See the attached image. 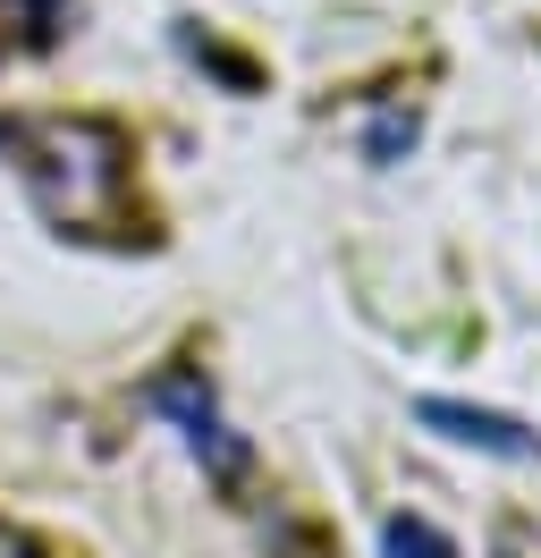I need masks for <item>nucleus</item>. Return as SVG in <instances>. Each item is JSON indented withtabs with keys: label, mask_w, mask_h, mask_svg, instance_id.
I'll list each match as a JSON object with an SVG mask.
<instances>
[{
	"label": "nucleus",
	"mask_w": 541,
	"mask_h": 558,
	"mask_svg": "<svg viewBox=\"0 0 541 558\" xmlns=\"http://www.w3.org/2000/svg\"><path fill=\"white\" fill-rule=\"evenodd\" d=\"M0 161L34 211L85 245H153L135 204V136L101 110H0Z\"/></svg>",
	"instance_id": "obj_1"
},
{
	"label": "nucleus",
	"mask_w": 541,
	"mask_h": 558,
	"mask_svg": "<svg viewBox=\"0 0 541 558\" xmlns=\"http://www.w3.org/2000/svg\"><path fill=\"white\" fill-rule=\"evenodd\" d=\"M144 398V415H161L169 432H178V449L203 465V483L220 490V499H245V483H254V440L245 432H229V415H220V398H212V381H203V364H169V373H153V381L135 389Z\"/></svg>",
	"instance_id": "obj_2"
},
{
	"label": "nucleus",
	"mask_w": 541,
	"mask_h": 558,
	"mask_svg": "<svg viewBox=\"0 0 541 558\" xmlns=\"http://www.w3.org/2000/svg\"><path fill=\"white\" fill-rule=\"evenodd\" d=\"M414 423L440 432L448 449H482V457H507V465H541V432L533 423L500 415V407H466V398H414Z\"/></svg>",
	"instance_id": "obj_3"
},
{
	"label": "nucleus",
	"mask_w": 541,
	"mask_h": 558,
	"mask_svg": "<svg viewBox=\"0 0 541 558\" xmlns=\"http://www.w3.org/2000/svg\"><path fill=\"white\" fill-rule=\"evenodd\" d=\"M76 17V0H0V60L17 51H51Z\"/></svg>",
	"instance_id": "obj_4"
},
{
	"label": "nucleus",
	"mask_w": 541,
	"mask_h": 558,
	"mask_svg": "<svg viewBox=\"0 0 541 558\" xmlns=\"http://www.w3.org/2000/svg\"><path fill=\"white\" fill-rule=\"evenodd\" d=\"M381 558H457V542L432 517H389L381 524Z\"/></svg>",
	"instance_id": "obj_5"
},
{
	"label": "nucleus",
	"mask_w": 541,
	"mask_h": 558,
	"mask_svg": "<svg viewBox=\"0 0 541 558\" xmlns=\"http://www.w3.org/2000/svg\"><path fill=\"white\" fill-rule=\"evenodd\" d=\"M491 558H541V524L500 517V524H491Z\"/></svg>",
	"instance_id": "obj_6"
},
{
	"label": "nucleus",
	"mask_w": 541,
	"mask_h": 558,
	"mask_svg": "<svg viewBox=\"0 0 541 558\" xmlns=\"http://www.w3.org/2000/svg\"><path fill=\"white\" fill-rule=\"evenodd\" d=\"M0 558H51V550H43V533H26V524L0 517Z\"/></svg>",
	"instance_id": "obj_7"
}]
</instances>
